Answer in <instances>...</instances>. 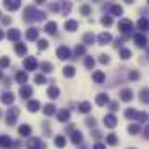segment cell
I'll list each match as a JSON object with an SVG mask.
<instances>
[{
    "label": "cell",
    "instance_id": "cell-20",
    "mask_svg": "<svg viewBox=\"0 0 149 149\" xmlns=\"http://www.w3.org/2000/svg\"><path fill=\"white\" fill-rule=\"evenodd\" d=\"M17 132H19V135L28 137V135H31V127H30V125H21V127L17 128Z\"/></svg>",
    "mask_w": 149,
    "mask_h": 149
},
{
    "label": "cell",
    "instance_id": "cell-21",
    "mask_svg": "<svg viewBox=\"0 0 149 149\" xmlns=\"http://www.w3.org/2000/svg\"><path fill=\"white\" fill-rule=\"evenodd\" d=\"M92 80H94L95 83H102V81L106 80V74H104V71H94V74H92Z\"/></svg>",
    "mask_w": 149,
    "mask_h": 149
},
{
    "label": "cell",
    "instance_id": "cell-10",
    "mask_svg": "<svg viewBox=\"0 0 149 149\" xmlns=\"http://www.w3.org/2000/svg\"><path fill=\"white\" fill-rule=\"evenodd\" d=\"M134 42L139 45V47H146V43H148V38L144 33H135L134 35Z\"/></svg>",
    "mask_w": 149,
    "mask_h": 149
},
{
    "label": "cell",
    "instance_id": "cell-56",
    "mask_svg": "<svg viewBox=\"0 0 149 149\" xmlns=\"http://www.w3.org/2000/svg\"><path fill=\"white\" fill-rule=\"evenodd\" d=\"M0 78H2V71H0Z\"/></svg>",
    "mask_w": 149,
    "mask_h": 149
},
{
    "label": "cell",
    "instance_id": "cell-7",
    "mask_svg": "<svg viewBox=\"0 0 149 149\" xmlns=\"http://www.w3.org/2000/svg\"><path fill=\"white\" fill-rule=\"evenodd\" d=\"M3 7L7 10H17L21 7V2L19 0H7V2H3Z\"/></svg>",
    "mask_w": 149,
    "mask_h": 149
},
{
    "label": "cell",
    "instance_id": "cell-41",
    "mask_svg": "<svg viewBox=\"0 0 149 149\" xmlns=\"http://www.w3.org/2000/svg\"><path fill=\"white\" fill-rule=\"evenodd\" d=\"M139 130H141V127L137 125V123H132V125H128V134H139Z\"/></svg>",
    "mask_w": 149,
    "mask_h": 149
},
{
    "label": "cell",
    "instance_id": "cell-17",
    "mask_svg": "<svg viewBox=\"0 0 149 149\" xmlns=\"http://www.w3.org/2000/svg\"><path fill=\"white\" fill-rule=\"evenodd\" d=\"M108 102H109L108 94H99V95L95 97V104H97V106H104V104H108Z\"/></svg>",
    "mask_w": 149,
    "mask_h": 149
},
{
    "label": "cell",
    "instance_id": "cell-33",
    "mask_svg": "<svg viewBox=\"0 0 149 149\" xmlns=\"http://www.w3.org/2000/svg\"><path fill=\"white\" fill-rule=\"evenodd\" d=\"M80 10H81L83 16H90V14H92V7H90L88 3H83V5L80 7Z\"/></svg>",
    "mask_w": 149,
    "mask_h": 149
},
{
    "label": "cell",
    "instance_id": "cell-8",
    "mask_svg": "<svg viewBox=\"0 0 149 149\" xmlns=\"http://www.w3.org/2000/svg\"><path fill=\"white\" fill-rule=\"evenodd\" d=\"M116 123H118V120H116L114 114H106V116H104V125H106L108 128H114Z\"/></svg>",
    "mask_w": 149,
    "mask_h": 149
},
{
    "label": "cell",
    "instance_id": "cell-55",
    "mask_svg": "<svg viewBox=\"0 0 149 149\" xmlns=\"http://www.w3.org/2000/svg\"><path fill=\"white\" fill-rule=\"evenodd\" d=\"M3 35H5V33H3V31H2V30H0V40H2V38H3Z\"/></svg>",
    "mask_w": 149,
    "mask_h": 149
},
{
    "label": "cell",
    "instance_id": "cell-12",
    "mask_svg": "<svg viewBox=\"0 0 149 149\" xmlns=\"http://www.w3.org/2000/svg\"><path fill=\"white\" fill-rule=\"evenodd\" d=\"M35 14H37V9L31 5V7H26L24 10V21H33L35 19Z\"/></svg>",
    "mask_w": 149,
    "mask_h": 149
},
{
    "label": "cell",
    "instance_id": "cell-30",
    "mask_svg": "<svg viewBox=\"0 0 149 149\" xmlns=\"http://www.w3.org/2000/svg\"><path fill=\"white\" fill-rule=\"evenodd\" d=\"M28 52V47L24 45V43H16V54H19V56H24Z\"/></svg>",
    "mask_w": 149,
    "mask_h": 149
},
{
    "label": "cell",
    "instance_id": "cell-2",
    "mask_svg": "<svg viewBox=\"0 0 149 149\" xmlns=\"http://www.w3.org/2000/svg\"><path fill=\"white\" fill-rule=\"evenodd\" d=\"M28 149H45V144H43V141L42 139H38V137H31L30 141H28Z\"/></svg>",
    "mask_w": 149,
    "mask_h": 149
},
{
    "label": "cell",
    "instance_id": "cell-43",
    "mask_svg": "<svg viewBox=\"0 0 149 149\" xmlns=\"http://www.w3.org/2000/svg\"><path fill=\"white\" fill-rule=\"evenodd\" d=\"M85 54V45H76L74 47V56L78 57V56H83Z\"/></svg>",
    "mask_w": 149,
    "mask_h": 149
},
{
    "label": "cell",
    "instance_id": "cell-22",
    "mask_svg": "<svg viewBox=\"0 0 149 149\" xmlns=\"http://www.w3.org/2000/svg\"><path fill=\"white\" fill-rule=\"evenodd\" d=\"M90 109H92V104L88 102V101H83V102H80V106H78V111L80 113H90Z\"/></svg>",
    "mask_w": 149,
    "mask_h": 149
},
{
    "label": "cell",
    "instance_id": "cell-29",
    "mask_svg": "<svg viewBox=\"0 0 149 149\" xmlns=\"http://www.w3.org/2000/svg\"><path fill=\"white\" fill-rule=\"evenodd\" d=\"M74 73H76V70H74L73 66H64V70H63V74L68 76V78H73Z\"/></svg>",
    "mask_w": 149,
    "mask_h": 149
},
{
    "label": "cell",
    "instance_id": "cell-51",
    "mask_svg": "<svg viewBox=\"0 0 149 149\" xmlns=\"http://www.w3.org/2000/svg\"><path fill=\"white\" fill-rule=\"evenodd\" d=\"M130 80H139V73L137 71H132L130 73Z\"/></svg>",
    "mask_w": 149,
    "mask_h": 149
},
{
    "label": "cell",
    "instance_id": "cell-45",
    "mask_svg": "<svg viewBox=\"0 0 149 149\" xmlns=\"http://www.w3.org/2000/svg\"><path fill=\"white\" fill-rule=\"evenodd\" d=\"M101 23H102L104 26H111V24H113V17H111V16H104V17L101 19Z\"/></svg>",
    "mask_w": 149,
    "mask_h": 149
},
{
    "label": "cell",
    "instance_id": "cell-44",
    "mask_svg": "<svg viewBox=\"0 0 149 149\" xmlns=\"http://www.w3.org/2000/svg\"><path fill=\"white\" fill-rule=\"evenodd\" d=\"M141 101H142V102H148V101H149L148 88H142V90H141Z\"/></svg>",
    "mask_w": 149,
    "mask_h": 149
},
{
    "label": "cell",
    "instance_id": "cell-47",
    "mask_svg": "<svg viewBox=\"0 0 149 149\" xmlns=\"http://www.w3.org/2000/svg\"><path fill=\"white\" fill-rule=\"evenodd\" d=\"M99 63H102V64H108V63H109V56H106V54H101V56H99Z\"/></svg>",
    "mask_w": 149,
    "mask_h": 149
},
{
    "label": "cell",
    "instance_id": "cell-4",
    "mask_svg": "<svg viewBox=\"0 0 149 149\" xmlns=\"http://www.w3.org/2000/svg\"><path fill=\"white\" fill-rule=\"evenodd\" d=\"M23 66H24V70H26V71H33V70H37V68H38L37 57H26V59H24V63H23Z\"/></svg>",
    "mask_w": 149,
    "mask_h": 149
},
{
    "label": "cell",
    "instance_id": "cell-9",
    "mask_svg": "<svg viewBox=\"0 0 149 149\" xmlns=\"http://www.w3.org/2000/svg\"><path fill=\"white\" fill-rule=\"evenodd\" d=\"M31 94H33V88H31V87H28V85H23V87L19 88V95H21L23 99H30V97H31Z\"/></svg>",
    "mask_w": 149,
    "mask_h": 149
},
{
    "label": "cell",
    "instance_id": "cell-1",
    "mask_svg": "<svg viewBox=\"0 0 149 149\" xmlns=\"http://www.w3.org/2000/svg\"><path fill=\"white\" fill-rule=\"evenodd\" d=\"M56 54H57V57H59L61 61H66V59H70V57H71V50H70L66 45H61V47H57Z\"/></svg>",
    "mask_w": 149,
    "mask_h": 149
},
{
    "label": "cell",
    "instance_id": "cell-3",
    "mask_svg": "<svg viewBox=\"0 0 149 149\" xmlns=\"http://www.w3.org/2000/svg\"><path fill=\"white\" fill-rule=\"evenodd\" d=\"M118 28H120V31H121V33H130V31H132V28H134V24H132V21H130V19H121V21L118 23Z\"/></svg>",
    "mask_w": 149,
    "mask_h": 149
},
{
    "label": "cell",
    "instance_id": "cell-25",
    "mask_svg": "<svg viewBox=\"0 0 149 149\" xmlns=\"http://www.w3.org/2000/svg\"><path fill=\"white\" fill-rule=\"evenodd\" d=\"M57 120L63 121V123L68 121V120H70V111H68V109H61V111L57 113Z\"/></svg>",
    "mask_w": 149,
    "mask_h": 149
},
{
    "label": "cell",
    "instance_id": "cell-54",
    "mask_svg": "<svg viewBox=\"0 0 149 149\" xmlns=\"http://www.w3.org/2000/svg\"><path fill=\"white\" fill-rule=\"evenodd\" d=\"M2 21H3V24H10V17H3Z\"/></svg>",
    "mask_w": 149,
    "mask_h": 149
},
{
    "label": "cell",
    "instance_id": "cell-26",
    "mask_svg": "<svg viewBox=\"0 0 149 149\" xmlns=\"http://www.w3.org/2000/svg\"><path fill=\"white\" fill-rule=\"evenodd\" d=\"M26 38L31 40V42H33V40H38V30L37 28H30V30L26 31Z\"/></svg>",
    "mask_w": 149,
    "mask_h": 149
},
{
    "label": "cell",
    "instance_id": "cell-15",
    "mask_svg": "<svg viewBox=\"0 0 149 149\" xmlns=\"http://www.w3.org/2000/svg\"><path fill=\"white\" fill-rule=\"evenodd\" d=\"M97 42H99L101 45H106V43H109V42H111V35H109L108 31H102V33L97 37Z\"/></svg>",
    "mask_w": 149,
    "mask_h": 149
},
{
    "label": "cell",
    "instance_id": "cell-11",
    "mask_svg": "<svg viewBox=\"0 0 149 149\" xmlns=\"http://www.w3.org/2000/svg\"><path fill=\"white\" fill-rule=\"evenodd\" d=\"M7 38H9L10 42H19V38H21V31L16 30V28H12V30L7 31Z\"/></svg>",
    "mask_w": 149,
    "mask_h": 149
},
{
    "label": "cell",
    "instance_id": "cell-40",
    "mask_svg": "<svg viewBox=\"0 0 149 149\" xmlns=\"http://www.w3.org/2000/svg\"><path fill=\"white\" fill-rule=\"evenodd\" d=\"M42 70H43V73H50V71L54 70V66H52L49 61H45V63H42Z\"/></svg>",
    "mask_w": 149,
    "mask_h": 149
},
{
    "label": "cell",
    "instance_id": "cell-58",
    "mask_svg": "<svg viewBox=\"0 0 149 149\" xmlns=\"http://www.w3.org/2000/svg\"><path fill=\"white\" fill-rule=\"evenodd\" d=\"M0 16H2V14H0Z\"/></svg>",
    "mask_w": 149,
    "mask_h": 149
},
{
    "label": "cell",
    "instance_id": "cell-31",
    "mask_svg": "<svg viewBox=\"0 0 149 149\" xmlns=\"http://www.w3.org/2000/svg\"><path fill=\"white\" fill-rule=\"evenodd\" d=\"M54 142H56L57 148H64V146H66V137H64V135H57V137L54 139Z\"/></svg>",
    "mask_w": 149,
    "mask_h": 149
},
{
    "label": "cell",
    "instance_id": "cell-52",
    "mask_svg": "<svg viewBox=\"0 0 149 149\" xmlns=\"http://www.w3.org/2000/svg\"><path fill=\"white\" fill-rule=\"evenodd\" d=\"M94 149H106V146L101 144V142H97V144H94Z\"/></svg>",
    "mask_w": 149,
    "mask_h": 149
},
{
    "label": "cell",
    "instance_id": "cell-37",
    "mask_svg": "<svg viewBox=\"0 0 149 149\" xmlns=\"http://www.w3.org/2000/svg\"><path fill=\"white\" fill-rule=\"evenodd\" d=\"M95 66V61H94V57H90V56H87L85 57V68H88V70H92Z\"/></svg>",
    "mask_w": 149,
    "mask_h": 149
},
{
    "label": "cell",
    "instance_id": "cell-28",
    "mask_svg": "<svg viewBox=\"0 0 149 149\" xmlns=\"http://www.w3.org/2000/svg\"><path fill=\"white\" fill-rule=\"evenodd\" d=\"M40 109V102L38 101H30L28 102V111L30 113H37Z\"/></svg>",
    "mask_w": 149,
    "mask_h": 149
},
{
    "label": "cell",
    "instance_id": "cell-32",
    "mask_svg": "<svg viewBox=\"0 0 149 149\" xmlns=\"http://www.w3.org/2000/svg\"><path fill=\"white\" fill-rule=\"evenodd\" d=\"M16 80L23 85V83H26V81H28V74L24 73V71H19V73L16 74Z\"/></svg>",
    "mask_w": 149,
    "mask_h": 149
},
{
    "label": "cell",
    "instance_id": "cell-50",
    "mask_svg": "<svg viewBox=\"0 0 149 149\" xmlns=\"http://www.w3.org/2000/svg\"><path fill=\"white\" fill-rule=\"evenodd\" d=\"M87 125L88 127H95V120L94 118H87Z\"/></svg>",
    "mask_w": 149,
    "mask_h": 149
},
{
    "label": "cell",
    "instance_id": "cell-36",
    "mask_svg": "<svg viewBox=\"0 0 149 149\" xmlns=\"http://www.w3.org/2000/svg\"><path fill=\"white\" fill-rule=\"evenodd\" d=\"M120 57L121 59H130L132 57V52L128 49H120Z\"/></svg>",
    "mask_w": 149,
    "mask_h": 149
},
{
    "label": "cell",
    "instance_id": "cell-46",
    "mask_svg": "<svg viewBox=\"0 0 149 149\" xmlns=\"http://www.w3.org/2000/svg\"><path fill=\"white\" fill-rule=\"evenodd\" d=\"M10 64V59L9 57H0V68H7Z\"/></svg>",
    "mask_w": 149,
    "mask_h": 149
},
{
    "label": "cell",
    "instance_id": "cell-23",
    "mask_svg": "<svg viewBox=\"0 0 149 149\" xmlns=\"http://www.w3.org/2000/svg\"><path fill=\"white\" fill-rule=\"evenodd\" d=\"M0 146L2 148H10L12 146V139L9 135H0Z\"/></svg>",
    "mask_w": 149,
    "mask_h": 149
},
{
    "label": "cell",
    "instance_id": "cell-27",
    "mask_svg": "<svg viewBox=\"0 0 149 149\" xmlns=\"http://www.w3.org/2000/svg\"><path fill=\"white\" fill-rule=\"evenodd\" d=\"M47 95H49L50 99H57V97H59V88H57V87H49Z\"/></svg>",
    "mask_w": 149,
    "mask_h": 149
},
{
    "label": "cell",
    "instance_id": "cell-39",
    "mask_svg": "<svg viewBox=\"0 0 149 149\" xmlns=\"http://www.w3.org/2000/svg\"><path fill=\"white\" fill-rule=\"evenodd\" d=\"M137 26H139L142 31H146V30H148V19H146V17H141L139 23H137Z\"/></svg>",
    "mask_w": 149,
    "mask_h": 149
},
{
    "label": "cell",
    "instance_id": "cell-35",
    "mask_svg": "<svg viewBox=\"0 0 149 149\" xmlns=\"http://www.w3.org/2000/svg\"><path fill=\"white\" fill-rule=\"evenodd\" d=\"M111 14L113 16H121V14H123L121 5H111Z\"/></svg>",
    "mask_w": 149,
    "mask_h": 149
},
{
    "label": "cell",
    "instance_id": "cell-5",
    "mask_svg": "<svg viewBox=\"0 0 149 149\" xmlns=\"http://www.w3.org/2000/svg\"><path fill=\"white\" fill-rule=\"evenodd\" d=\"M17 116H19V109H17V108H12L10 111L7 113V118H5L7 125H14L16 120H17Z\"/></svg>",
    "mask_w": 149,
    "mask_h": 149
},
{
    "label": "cell",
    "instance_id": "cell-38",
    "mask_svg": "<svg viewBox=\"0 0 149 149\" xmlns=\"http://www.w3.org/2000/svg\"><path fill=\"white\" fill-rule=\"evenodd\" d=\"M83 42H85L87 45H92V43L95 42V37H94L92 33H85V37H83Z\"/></svg>",
    "mask_w": 149,
    "mask_h": 149
},
{
    "label": "cell",
    "instance_id": "cell-24",
    "mask_svg": "<svg viewBox=\"0 0 149 149\" xmlns=\"http://www.w3.org/2000/svg\"><path fill=\"white\" fill-rule=\"evenodd\" d=\"M43 114H45V116H52V114H56V106L50 104V102L45 104V106H43Z\"/></svg>",
    "mask_w": 149,
    "mask_h": 149
},
{
    "label": "cell",
    "instance_id": "cell-48",
    "mask_svg": "<svg viewBox=\"0 0 149 149\" xmlns=\"http://www.w3.org/2000/svg\"><path fill=\"white\" fill-rule=\"evenodd\" d=\"M43 19H45V12L37 10V14H35V21H43Z\"/></svg>",
    "mask_w": 149,
    "mask_h": 149
},
{
    "label": "cell",
    "instance_id": "cell-53",
    "mask_svg": "<svg viewBox=\"0 0 149 149\" xmlns=\"http://www.w3.org/2000/svg\"><path fill=\"white\" fill-rule=\"evenodd\" d=\"M70 7H71V3H66V5H63V10H64V12H68V10H70Z\"/></svg>",
    "mask_w": 149,
    "mask_h": 149
},
{
    "label": "cell",
    "instance_id": "cell-14",
    "mask_svg": "<svg viewBox=\"0 0 149 149\" xmlns=\"http://www.w3.org/2000/svg\"><path fill=\"white\" fill-rule=\"evenodd\" d=\"M0 101H2V104H12L14 102V94L12 92H3Z\"/></svg>",
    "mask_w": 149,
    "mask_h": 149
},
{
    "label": "cell",
    "instance_id": "cell-13",
    "mask_svg": "<svg viewBox=\"0 0 149 149\" xmlns=\"http://www.w3.org/2000/svg\"><path fill=\"white\" fill-rule=\"evenodd\" d=\"M71 142L76 144V146L81 144V142H83V134L78 132V130H73V132H71Z\"/></svg>",
    "mask_w": 149,
    "mask_h": 149
},
{
    "label": "cell",
    "instance_id": "cell-16",
    "mask_svg": "<svg viewBox=\"0 0 149 149\" xmlns=\"http://www.w3.org/2000/svg\"><path fill=\"white\" fill-rule=\"evenodd\" d=\"M56 31H57V24H56L54 21H49V23L45 24V33H49V35H56Z\"/></svg>",
    "mask_w": 149,
    "mask_h": 149
},
{
    "label": "cell",
    "instance_id": "cell-49",
    "mask_svg": "<svg viewBox=\"0 0 149 149\" xmlns=\"http://www.w3.org/2000/svg\"><path fill=\"white\" fill-rule=\"evenodd\" d=\"M45 76L43 74H35V83H45Z\"/></svg>",
    "mask_w": 149,
    "mask_h": 149
},
{
    "label": "cell",
    "instance_id": "cell-19",
    "mask_svg": "<svg viewBox=\"0 0 149 149\" xmlns=\"http://www.w3.org/2000/svg\"><path fill=\"white\" fill-rule=\"evenodd\" d=\"M139 113L137 109H134V108H128V109H125V118H128V120H135V118H139Z\"/></svg>",
    "mask_w": 149,
    "mask_h": 149
},
{
    "label": "cell",
    "instance_id": "cell-18",
    "mask_svg": "<svg viewBox=\"0 0 149 149\" xmlns=\"http://www.w3.org/2000/svg\"><path fill=\"white\" fill-rule=\"evenodd\" d=\"M64 30H68V31H76V30H78V21H74V19L66 21V23H64Z\"/></svg>",
    "mask_w": 149,
    "mask_h": 149
},
{
    "label": "cell",
    "instance_id": "cell-42",
    "mask_svg": "<svg viewBox=\"0 0 149 149\" xmlns=\"http://www.w3.org/2000/svg\"><path fill=\"white\" fill-rule=\"evenodd\" d=\"M47 47H49V42H47L45 38H38V49H40V50H45Z\"/></svg>",
    "mask_w": 149,
    "mask_h": 149
},
{
    "label": "cell",
    "instance_id": "cell-57",
    "mask_svg": "<svg viewBox=\"0 0 149 149\" xmlns=\"http://www.w3.org/2000/svg\"><path fill=\"white\" fill-rule=\"evenodd\" d=\"M81 149H85V148H81Z\"/></svg>",
    "mask_w": 149,
    "mask_h": 149
},
{
    "label": "cell",
    "instance_id": "cell-6",
    "mask_svg": "<svg viewBox=\"0 0 149 149\" xmlns=\"http://www.w3.org/2000/svg\"><path fill=\"white\" fill-rule=\"evenodd\" d=\"M120 99H121L123 102H130V101L134 99V92H132L130 88H123V90L120 92Z\"/></svg>",
    "mask_w": 149,
    "mask_h": 149
},
{
    "label": "cell",
    "instance_id": "cell-34",
    "mask_svg": "<svg viewBox=\"0 0 149 149\" xmlns=\"http://www.w3.org/2000/svg\"><path fill=\"white\" fill-rule=\"evenodd\" d=\"M106 142H108L109 146H116V144H118V137H116L114 134H109V135L106 137Z\"/></svg>",
    "mask_w": 149,
    "mask_h": 149
}]
</instances>
